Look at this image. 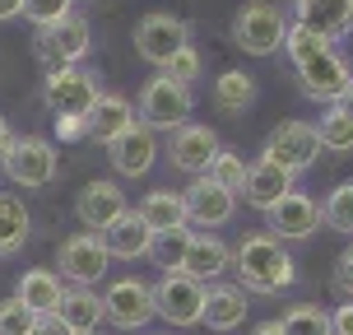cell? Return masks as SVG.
<instances>
[{
    "instance_id": "obj_1",
    "label": "cell",
    "mask_w": 353,
    "mask_h": 335,
    "mask_svg": "<svg viewBox=\"0 0 353 335\" xmlns=\"http://www.w3.org/2000/svg\"><path fill=\"white\" fill-rule=\"evenodd\" d=\"M228 270H237V284L247 294H279V289H288L298 280V265H293L288 247L279 238H270V233H247L232 247Z\"/></svg>"
},
{
    "instance_id": "obj_2",
    "label": "cell",
    "mask_w": 353,
    "mask_h": 335,
    "mask_svg": "<svg viewBox=\"0 0 353 335\" xmlns=\"http://www.w3.org/2000/svg\"><path fill=\"white\" fill-rule=\"evenodd\" d=\"M283 33H288V15L274 0H247L232 15V42L247 56H274L283 47Z\"/></svg>"
},
{
    "instance_id": "obj_3",
    "label": "cell",
    "mask_w": 353,
    "mask_h": 335,
    "mask_svg": "<svg viewBox=\"0 0 353 335\" xmlns=\"http://www.w3.org/2000/svg\"><path fill=\"white\" fill-rule=\"evenodd\" d=\"M191 107H195L191 88L172 84L168 75H154V79L140 88V103H135V122L149 126L154 135H159V131H168V135H172V131H181V126L191 122Z\"/></svg>"
},
{
    "instance_id": "obj_4",
    "label": "cell",
    "mask_w": 353,
    "mask_h": 335,
    "mask_svg": "<svg viewBox=\"0 0 353 335\" xmlns=\"http://www.w3.org/2000/svg\"><path fill=\"white\" fill-rule=\"evenodd\" d=\"M42 98H47V107L56 112V122H61V117L84 122L88 112H93V103L103 98V84H98V75L84 70V66H65V70H47Z\"/></svg>"
},
{
    "instance_id": "obj_5",
    "label": "cell",
    "mask_w": 353,
    "mask_h": 335,
    "mask_svg": "<svg viewBox=\"0 0 353 335\" xmlns=\"http://www.w3.org/2000/svg\"><path fill=\"white\" fill-rule=\"evenodd\" d=\"M37 61L47 66V70H65V66H79L88 56V47H93V28H88L84 15H65L61 23H52V28H37Z\"/></svg>"
},
{
    "instance_id": "obj_6",
    "label": "cell",
    "mask_w": 353,
    "mask_h": 335,
    "mask_svg": "<svg viewBox=\"0 0 353 335\" xmlns=\"http://www.w3.org/2000/svg\"><path fill=\"white\" fill-rule=\"evenodd\" d=\"M154 317H163L176 331L200 326V317H205V284L181 275V270L159 275V284H154Z\"/></svg>"
},
{
    "instance_id": "obj_7",
    "label": "cell",
    "mask_w": 353,
    "mask_h": 335,
    "mask_svg": "<svg viewBox=\"0 0 353 335\" xmlns=\"http://www.w3.org/2000/svg\"><path fill=\"white\" fill-rule=\"evenodd\" d=\"M0 173L10 177L14 186H23V191H42V186H52V182H56V144L42 140V135H23V140L14 135V149L5 154Z\"/></svg>"
},
{
    "instance_id": "obj_8",
    "label": "cell",
    "mask_w": 353,
    "mask_h": 335,
    "mask_svg": "<svg viewBox=\"0 0 353 335\" xmlns=\"http://www.w3.org/2000/svg\"><path fill=\"white\" fill-rule=\"evenodd\" d=\"M107 247L98 233H70L61 251H56V275L70 284V289H93L107 275Z\"/></svg>"
},
{
    "instance_id": "obj_9",
    "label": "cell",
    "mask_w": 353,
    "mask_h": 335,
    "mask_svg": "<svg viewBox=\"0 0 353 335\" xmlns=\"http://www.w3.org/2000/svg\"><path fill=\"white\" fill-rule=\"evenodd\" d=\"M321 154V140H316V126L312 122H279L270 135H265V149H261V159L270 163H279L283 173H307L312 163H316Z\"/></svg>"
},
{
    "instance_id": "obj_10",
    "label": "cell",
    "mask_w": 353,
    "mask_h": 335,
    "mask_svg": "<svg viewBox=\"0 0 353 335\" xmlns=\"http://www.w3.org/2000/svg\"><path fill=\"white\" fill-rule=\"evenodd\" d=\"M103 321L117 331H144L154 321V284L125 275L103 294Z\"/></svg>"
},
{
    "instance_id": "obj_11",
    "label": "cell",
    "mask_w": 353,
    "mask_h": 335,
    "mask_svg": "<svg viewBox=\"0 0 353 335\" xmlns=\"http://www.w3.org/2000/svg\"><path fill=\"white\" fill-rule=\"evenodd\" d=\"M181 47H191V23L176 15H144L135 23V52L149 66H168V56H176Z\"/></svg>"
},
{
    "instance_id": "obj_12",
    "label": "cell",
    "mask_w": 353,
    "mask_h": 335,
    "mask_svg": "<svg viewBox=\"0 0 353 335\" xmlns=\"http://www.w3.org/2000/svg\"><path fill=\"white\" fill-rule=\"evenodd\" d=\"M298 88L312 98V103H344V93L353 88V66L335 52H321L316 61L298 66Z\"/></svg>"
},
{
    "instance_id": "obj_13",
    "label": "cell",
    "mask_w": 353,
    "mask_h": 335,
    "mask_svg": "<svg viewBox=\"0 0 353 335\" xmlns=\"http://www.w3.org/2000/svg\"><path fill=\"white\" fill-rule=\"evenodd\" d=\"M125 210H130V205H125V191L112 182V177H93L84 191H79V200H74V219L84 224V233L112 229Z\"/></svg>"
},
{
    "instance_id": "obj_14",
    "label": "cell",
    "mask_w": 353,
    "mask_h": 335,
    "mask_svg": "<svg viewBox=\"0 0 353 335\" xmlns=\"http://www.w3.org/2000/svg\"><path fill=\"white\" fill-rule=\"evenodd\" d=\"M219 149H223V144H219V135H214L210 126L186 122L181 131H172V140H168V159H172L176 173H186V177H205Z\"/></svg>"
},
{
    "instance_id": "obj_15",
    "label": "cell",
    "mask_w": 353,
    "mask_h": 335,
    "mask_svg": "<svg viewBox=\"0 0 353 335\" xmlns=\"http://www.w3.org/2000/svg\"><path fill=\"white\" fill-rule=\"evenodd\" d=\"M265 219H270V238H279V242H307L321 229V205L307 191H288Z\"/></svg>"
},
{
    "instance_id": "obj_16",
    "label": "cell",
    "mask_w": 353,
    "mask_h": 335,
    "mask_svg": "<svg viewBox=\"0 0 353 335\" xmlns=\"http://www.w3.org/2000/svg\"><path fill=\"white\" fill-rule=\"evenodd\" d=\"M107 159H112V168H117V177H149V168H154V159H159V135L149 131V126H130L125 135H117V140L107 144Z\"/></svg>"
},
{
    "instance_id": "obj_17",
    "label": "cell",
    "mask_w": 353,
    "mask_h": 335,
    "mask_svg": "<svg viewBox=\"0 0 353 335\" xmlns=\"http://www.w3.org/2000/svg\"><path fill=\"white\" fill-rule=\"evenodd\" d=\"M181 200H186V219L195 229H219V224H228L237 214V195L214 186L210 177H191V186L181 191Z\"/></svg>"
},
{
    "instance_id": "obj_18",
    "label": "cell",
    "mask_w": 353,
    "mask_h": 335,
    "mask_svg": "<svg viewBox=\"0 0 353 335\" xmlns=\"http://www.w3.org/2000/svg\"><path fill=\"white\" fill-rule=\"evenodd\" d=\"M293 23L312 28L325 42H339V37L353 33V0H293Z\"/></svg>"
},
{
    "instance_id": "obj_19",
    "label": "cell",
    "mask_w": 353,
    "mask_h": 335,
    "mask_svg": "<svg viewBox=\"0 0 353 335\" xmlns=\"http://www.w3.org/2000/svg\"><path fill=\"white\" fill-rule=\"evenodd\" d=\"M293 182H298V177H293V173H283L279 163L256 159V163L247 168V182H242V200H247L251 210L270 214V210H274V205H279V200H283L288 191H298Z\"/></svg>"
},
{
    "instance_id": "obj_20",
    "label": "cell",
    "mask_w": 353,
    "mask_h": 335,
    "mask_svg": "<svg viewBox=\"0 0 353 335\" xmlns=\"http://www.w3.org/2000/svg\"><path fill=\"white\" fill-rule=\"evenodd\" d=\"M247 289L242 284H223V280H214L205 284V326H214V331H237L242 321H247Z\"/></svg>"
},
{
    "instance_id": "obj_21",
    "label": "cell",
    "mask_w": 353,
    "mask_h": 335,
    "mask_svg": "<svg viewBox=\"0 0 353 335\" xmlns=\"http://www.w3.org/2000/svg\"><path fill=\"white\" fill-rule=\"evenodd\" d=\"M135 126V107H130V98H121V93H103L98 103H93V112L84 117V135L98 144H112L117 135H125Z\"/></svg>"
},
{
    "instance_id": "obj_22",
    "label": "cell",
    "mask_w": 353,
    "mask_h": 335,
    "mask_svg": "<svg viewBox=\"0 0 353 335\" xmlns=\"http://www.w3.org/2000/svg\"><path fill=\"white\" fill-rule=\"evenodd\" d=\"M228 256H232V247L219 238V233H191L181 275H191V280H200V284H214L223 270H228Z\"/></svg>"
},
{
    "instance_id": "obj_23",
    "label": "cell",
    "mask_w": 353,
    "mask_h": 335,
    "mask_svg": "<svg viewBox=\"0 0 353 335\" xmlns=\"http://www.w3.org/2000/svg\"><path fill=\"white\" fill-rule=\"evenodd\" d=\"M14 298L23 303L33 317H52L56 307H61V298H65V280H61L56 270H42V265H33V270H23V275H19Z\"/></svg>"
},
{
    "instance_id": "obj_24",
    "label": "cell",
    "mask_w": 353,
    "mask_h": 335,
    "mask_svg": "<svg viewBox=\"0 0 353 335\" xmlns=\"http://www.w3.org/2000/svg\"><path fill=\"white\" fill-rule=\"evenodd\" d=\"M103 238V247H107V256L112 261H140V256H149V242H154V233L144 229V219L135 210H125L112 229H103L98 233Z\"/></svg>"
},
{
    "instance_id": "obj_25",
    "label": "cell",
    "mask_w": 353,
    "mask_h": 335,
    "mask_svg": "<svg viewBox=\"0 0 353 335\" xmlns=\"http://www.w3.org/2000/svg\"><path fill=\"white\" fill-rule=\"evenodd\" d=\"M52 317L70 335H93L98 326H103V294H93V289H70V284H65V298H61V307H56Z\"/></svg>"
},
{
    "instance_id": "obj_26",
    "label": "cell",
    "mask_w": 353,
    "mask_h": 335,
    "mask_svg": "<svg viewBox=\"0 0 353 335\" xmlns=\"http://www.w3.org/2000/svg\"><path fill=\"white\" fill-rule=\"evenodd\" d=\"M135 214L144 219V229L149 233H172V229H191V219H186V200H181V191H149L135 205Z\"/></svg>"
},
{
    "instance_id": "obj_27",
    "label": "cell",
    "mask_w": 353,
    "mask_h": 335,
    "mask_svg": "<svg viewBox=\"0 0 353 335\" xmlns=\"http://www.w3.org/2000/svg\"><path fill=\"white\" fill-rule=\"evenodd\" d=\"M28 233H33V214H28V205H23L19 195L0 191V256H14V251L28 242Z\"/></svg>"
},
{
    "instance_id": "obj_28",
    "label": "cell",
    "mask_w": 353,
    "mask_h": 335,
    "mask_svg": "<svg viewBox=\"0 0 353 335\" xmlns=\"http://www.w3.org/2000/svg\"><path fill=\"white\" fill-rule=\"evenodd\" d=\"M251 103H256V79H251L247 70H223L214 79V107H219V112L242 117Z\"/></svg>"
},
{
    "instance_id": "obj_29",
    "label": "cell",
    "mask_w": 353,
    "mask_h": 335,
    "mask_svg": "<svg viewBox=\"0 0 353 335\" xmlns=\"http://www.w3.org/2000/svg\"><path fill=\"white\" fill-rule=\"evenodd\" d=\"M316 140L325 154H353V117L339 103H330L316 117Z\"/></svg>"
},
{
    "instance_id": "obj_30",
    "label": "cell",
    "mask_w": 353,
    "mask_h": 335,
    "mask_svg": "<svg viewBox=\"0 0 353 335\" xmlns=\"http://www.w3.org/2000/svg\"><path fill=\"white\" fill-rule=\"evenodd\" d=\"M186 247H191V229L154 233V242H149V261L159 265L163 275H172V270H181V261H186Z\"/></svg>"
},
{
    "instance_id": "obj_31",
    "label": "cell",
    "mask_w": 353,
    "mask_h": 335,
    "mask_svg": "<svg viewBox=\"0 0 353 335\" xmlns=\"http://www.w3.org/2000/svg\"><path fill=\"white\" fill-rule=\"evenodd\" d=\"M279 52L288 56V61H293V70H298V66H307V61H316L321 52H330V42H325V37H316L312 28H302V23H293V19H288V33H283V47H279Z\"/></svg>"
},
{
    "instance_id": "obj_32",
    "label": "cell",
    "mask_w": 353,
    "mask_h": 335,
    "mask_svg": "<svg viewBox=\"0 0 353 335\" xmlns=\"http://www.w3.org/2000/svg\"><path fill=\"white\" fill-rule=\"evenodd\" d=\"M279 331L283 335H330V312L316 307V303H298L279 317Z\"/></svg>"
},
{
    "instance_id": "obj_33",
    "label": "cell",
    "mask_w": 353,
    "mask_h": 335,
    "mask_svg": "<svg viewBox=\"0 0 353 335\" xmlns=\"http://www.w3.org/2000/svg\"><path fill=\"white\" fill-rule=\"evenodd\" d=\"M247 168L251 163L242 159V154H237V149H219V154H214V163H210V182L214 186H223V191H232V195H242V182H247Z\"/></svg>"
},
{
    "instance_id": "obj_34",
    "label": "cell",
    "mask_w": 353,
    "mask_h": 335,
    "mask_svg": "<svg viewBox=\"0 0 353 335\" xmlns=\"http://www.w3.org/2000/svg\"><path fill=\"white\" fill-rule=\"evenodd\" d=\"M321 224L353 238V182H339L335 191L325 195V205H321Z\"/></svg>"
},
{
    "instance_id": "obj_35",
    "label": "cell",
    "mask_w": 353,
    "mask_h": 335,
    "mask_svg": "<svg viewBox=\"0 0 353 335\" xmlns=\"http://www.w3.org/2000/svg\"><path fill=\"white\" fill-rule=\"evenodd\" d=\"M74 10V0H23V19L33 23V28H52L61 19Z\"/></svg>"
},
{
    "instance_id": "obj_36",
    "label": "cell",
    "mask_w": 353,
    "mask_h": 335,
    "mask_svg": "<svg viewBox=\"0 0 353 335\" xmlns=\"http://www.w3.org/2000/svg\"><path fill=\"white\" fill-rule=\"evenodd\" d=\"M159 75H168V79L181 84V88H191L195 79H200V52H195V47H181L176 56H168V66H163Z\"/></svg>"
},
{
    "instance_id": "obj_37",
    "label": "cell",
    "mask_w": 353,
    "mask_h": 335,
    "mask_svg": "<svg viewBox=\"0 0 353 335\" xmlns=\"http://www.w3.org/2000/svg\"><path fill=\"white\" fill-rule=\"evenodd\" d=\"M33 312L23 307L19 298H10V303H0V335H28L33 331Z\"/></svg>"
},
{
    "instance_id": "obj_38",
    "label": "cell",
    "mask_w": 353,
    "mask_h": 335,
    "mask_svg": "<svg viewBox=\"0 0 353 335\" xmlns=\"http://www.w3.org/2000/svg\"><path fill=\"white\" fill-rule=\"evenodd\" d=\"M335 289L353 303V247L339 251V261H335Z\"/></svg>"
},
{
    "instance_id": "obj_39",
    "label": "cell",
    "mask_w": 353,
    "mask_h": 335,
    "mask_svg": "<svg viewBox=\"0 0 353 335\" xmlns=\"http://www.w3.org/2000/svg\"><path fill=\"white\" fill-rule=\"evenodd\" d=\"M330 335H353V303H339L330 312Z\"/></svg>"
},
{
    "instance_id": "obj_40",
    "label": "cell",
    "mask_w": 353,
    "mask_h": 335,
    "mask_svg": "<svg viewBox=\"0 0 353 335\" xmlns=\"http://www.w3.org/2000/svg\"><path fill=\"white\" fill-rule=\"evenodd\" d=\"M56 135H61L65 144L84 140V122H70V117H61V122H56Z\"/></svg>"
},
{
    "instance_id": "obj_41",
    "label": "cell",
    "mask_w": 353,
    "mask_h": 335,
    "mask_svg": "<svg viewBox=\"0 0 353 335\" xmlns=\"http://www.w3.org/2000/svg\"><path fill=\"white\" fill-rule=\"evenodd\" d=\"M28 335H70V331H65V326H61L56 317H37V321H33V331H28Z\"/></svg>"
},
{
    "instance_id": "obj_42",
    "label": "cell",
    "mask_w": 353,
    "mask_h": 335,
    "mask_svg": "<svg viewBox=\"0 0 353 335\" xmlns=\"http://www.w3.org/2000/svg\"><path fill=\"white\" fill-rule=\"evenodd\" d=\"M10 149H14V131H10V122H0V163H5Z\"/></svg>"
},
{
    "instance_id": "obj_43",
    "label": "cell",
    "mask_w": 353,
    "mask_h": 335,
    "mask_svg": "<svg viewBox=\"0 0 353 335\" xmlns=\"http://www.w3.org/2000/svg\"><path fill=\"white\" fill-rule=\"evenodd\" d=\"M23 15V0H0V23H5V19H19Z\"/></svg>"
},
{
    "instance_id": "obj_44",
    "label": "cell",
    "mask_w": 353,
    "mask_h": 335,
    "mask_svg": "<svg viewBox=\"0 0 353 335\" xmlns=\"http://www.w3.org/2000/svg\"><path fill=\"white\" fill-rule=\"evenodd\" d=\"M251 335H283V331H279V321H261V326H256Z\"/></svg>"
},
{
    "instance_id": "obj_45",
    "label": "cell",
    "mask_w": 353,
    "mask_h": 335,
    "mask_svg": "<svg viewBox=\"0 0 353 335\" xmlns=\"http://www.w3.org/2000/svg\"><path fill=\"white\" fill-rule=\"evenodd\" d=\"M339 107H344V112H349V117H353V88H349V93H344V103H339Z\"/></svg>"
},
{
    "instance_id": "obj_46",
    "label": "cell",
    "mask_w": 353,
    "mask_h": 335,
    "mask_svg": "<svg viewBox=\"0 0 353 335\" xmlns=\"http://www.w3.org/2000/svg\"><path fill=\"white\" fill-rule=\"evenodd\" d=\"M144 335H168V331H144Z\"/></svg>"
},
{
    "instance_id": "obj_47",
    "label": "cell",
    "mask_w": 353,
    "mask_h": 335,
    "mask_svg": "<svg viewBox=\"0 0 353 335\" xmlns=\"http://www.w3.org/2000/svg\"><path fill=\"white\" fill-rule=\"evenodd\" d=\"M274 5H293V0H274Z\"/></svg>"
},
{
    "instance_id": "obj_48",
    "label": "cell",
    "mask_w": 353,
    "mask_h": 335,
    "mask_svg": "<svg viewBox=\"0 0 353 335\" xmlns=\"http://www.w3.org/2000/svg\"><path fill=\"white\" fill-rule=\"evenodd\" d=\"M93 335H98V331H93Z\"/></svg>"
}]
</instances>
